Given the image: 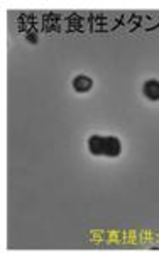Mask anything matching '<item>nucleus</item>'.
<instances>
[{"label": "nucleus", "instance_id": "obj_2", "mask_svg": "<svg viewBox=\"0 0 159 253\" xmlns=\"http://www.w3.org/2000/svg\"><path fill=\"white\" fill-rule=\"evenodd\" d=\"M144 95L149 98V100H159V81L151 80L144 84Z\"/></svg>", "mask_w": 159, "mask_h": 253}, {"label": "nucleus", "instance_id": "obj_3", "mask_svg": "<svg viewBox=\"0 0 159 253\" xmlns=\"http://www.w3.org/2000/svg\"><path fill=\"white\" fill-rule=\"evenodd\" d=\"M88 149H90V152L95 154V156H102V154H104V137H99V135L90 137Z\"/></svg>", "mask_w": 159, "mask_h": 253}, {"label": "nucleus", "instance_id": "obj_1", "mask_svg": "<svg viewBox=\"0 0 159 253\" xmlns=\"http://www.w3.org/2000/svg\"><path fill=\"white\" fill-rule=\"evenodd\" d=\"M120 154V142L115 137H104V154L102 156L117 157Z\"/></svg>", "mask_w": 159, "mask_h": 253}, {"label": "nucleus", "instance_id": "obj_4", "mask_svg": "<svg viewBox=\"0 0 159 253\" xmlns=\"http://www.w3.org/2000/svg\"><path fill=\"white\" fill-rule=\"evenodd\" d=\"M92 86H93L92 80L87 78V76H76L75 81H73V88H75L76 91H80V93L88 91V89L92 88Z\"/></svg>", "mask_w": 159, "mask_h": 253}]
</instances>
